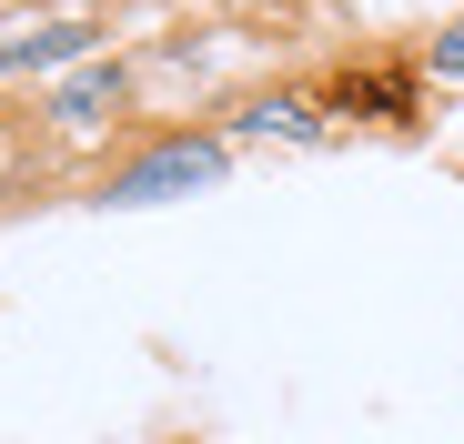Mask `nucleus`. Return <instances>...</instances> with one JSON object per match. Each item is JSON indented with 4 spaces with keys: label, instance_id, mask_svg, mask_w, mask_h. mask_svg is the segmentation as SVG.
Returning a JSON list of instances; mask_svg holds the SVG:
<instances>
[{
    "label": "nucleus",
    "instance_id": "obj_2",
    "mask_svg": "<svg viewBox=\"0 0 464 444\" xmlns=\"http://www.w3.org/2000/svg\"><path fill=\"white\" fill-rule=\"evenodd\" d=\"M92 21H31V31H0V82L21 71H61V61H92Z\"/></svg>",
    "mask_w": 464,
    "mask_h": 444
},
{
    "label": "nucleus",
    "instance_id": "obj_4",
    "mask_svg": "<svg viewBox=\"0 0 464 444\" xmlns=\"http://www.w3.org/2000/svg\"><path fill=\"white\" fill-rule=\"evenodd\" d=\"M243 131H283V141H324L314 101H263V111H243Z\"/></svg>",
    "mask_w": 464,
    "mask_h": 444
},
{
    "label": "nucleus",
    "instance_id": "obj_3",
    "mask_svg": "<svg viewBox=\"0 0 464 444\" xmlns=\"http://www.w3.org/2000/svg\"><path fill=\"white\" fill-rule=\"evenodd\" d=\"M51 111H61V121H102V111H121V71H102V61L71 71V82L51 92Z\"/></svg>",
    "mask_w": 464,
    "mask_h": 444
},
{
    "label": "nucleus",
    "instance_id": "obj_1",
    "mask_svg": "<svg viewBox=\"0 0 464 444\" xmlns=\"http://www.w3.org/2000/svg\"><path fill=\"white\" fill-rule=\"evenodd\" d=\"M222 141H202V131H182V141H151L141 162H121L111 182H102V202L111 212H141V202H182V192H212L222 182Z\"/></svg>",
    "mask_w": 464,
    "mask_h": 444
},
{
    "label": "nucleus",
    "instance_id": "obj_5",
    "mask_svg": "<svg viewBox=\"0 0 464 444\" xmlns=\"http://www.w3.org/2000/svg\"><path fill=\"white\" fill-rule=\"evenodd\" d=\"M434 71H464V21H454L444 41H434Z\"/></svg>",
    "mask_w": 464,
    "mask_h": 444
}]
</instances>
